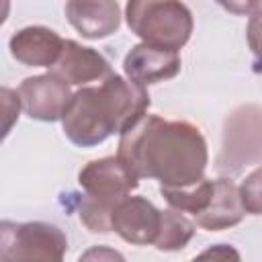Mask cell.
Wrapping results in <instances>:
<instances>
[{
    "mask_svg": "<svg viewBox=\"0 0 262 262\" xmlns=\"http://www.w3.org/2000/svg\"><path fill=\"white\" fill-rule=\"evenodd\" d=\"M0 98H2V113H4V129L2 131H4V137H6L10 133L14 121H18V113H20L23 102H20L18 92H14L6 86L0 90Z\"/></svg>",
    "mask_w": 262,
    "mask_h": 262,
    "instance_id": "cell-18",
    "label": "cell"
},
{
    "mask_svg": "<svg viewBox=\"0 0 262 262\" xmlns=\"http://www.w3.org/2000/svg\"><path fill=\"white\" fill-rule=\"evenodd\" d=\"M196 225L180 211L176 209H166L162 211V221H160V233L156 237V248L160 252H178L186 248V244L192 239Z\"/></svg>",
    "mask_w": 262,
    "mask_h": 262,
    "instance_id": "cell-15",
    "label": "cell"
},
{
    "mask_svg": "<svg viewBox=\"0 0 262 262\" xmlns=\"http://www.w3.org/2000/svg\"><path fill=\"white\" fill-rule=\"evenodd\" d=\"M162 211L145 196H125L113 211L111 227L127 244L147 246L156 244L160 233Z\"/></svg>",
    "mask_w": 262,
    "mask_h": 262,
    "instance_id": "cell-8",
    "label": "cell"
},
{
    "mask_svg": "<svg viewBox=\"0 0 262 262\" xmlns=\"http://www.w3.org/2000/svg\"><path fill=\"white\" fill-rule=\"evenodd\" d=\"M149 94L143 86L111 74L100 86H84L74 92L61 127L78 147H94L113 133L127 131L149 108Z\"/></svg>",
    "mask_w": 262,
    "mask_h": 262,
    "instance_id": "cell-2",
    "label": "cell"
},
{
    "mask_svg": "<svg viewBox=\"0 0 262 262\" xmlns=\"http://www.w3.org/2000/svg\"><path fill=\"white\" fill-rule=\"evenodd\" d=\"M49 72L63 78L70 86L72 84L84 86V84L96 82V80L102 82L113 74L111 63L106 61V57L102 53H98L96 49L86 47L74 39H66L63 53H61L59 61Z\"/></svg>",
    "mask_w": 262,
    "mask_h": 262,
    "instance_id": "cell-11",
    "label": "cell"
},
{
    "mask_svg": "<svg viewBox=\"0 0 262 262\" xmlns=\"http://www.w3.org/2000/svg\"><path fill=\"white\" fill-rule=\"evenodd\" d=\"M125 18L143 43L182 49L192 35V12L186 4L174 0H131L125 6Z\"/></svg>",
    "mask_w": 262,
    "mask_h": 262,
    "instance_id": "cell-3",
    "label": "cell"
},
{
    "mask_svg": "<svg viewBox=\"0 0 262 262\" xmlns=\"http://www.w3.org/2000/svg\"><path fill=\"white\" fill-rule=\"evenodd\" d=\"M18 96L23 102V111L31 119L55 123L61 121L74 92L70 90V84L63 78L49 72L25 78L18 86Z\"/></svg>",
    "mask_w": 262,
    "mask_h": 262,
    "instance_id": "cell-6",
    "label": "cell"
},
{
    "mask_svg": "<svg viewBox=\"0 0 262 262\" xmlns=\"http://www.w3.org/2000/svg\"><path fill=\"white\" fill-rule=\"evenodd\" d=\"M78 262H127L125 256L111 246H92L82 252Z\"/></svg>",
    "mask_w": 262,
    "mask_h": 262,
    "instance_id": "cell-20",
    "label": "cell"
},
{
    "mask_svg": "<svg viewBox=\"0 0 262 262\" xmlns=\"http://www.w3.org/2000/svg\"><path fill=\"white\" fill-rule=\"evenodd\" d=\"M63 12L70 25L86 39H104L113 35L121 25V8L111 0H72L66 2Z\"/></svg>",
    "mask_w": 262,
    "mask_h": 262,
    "instance_id": "cell-12",
    "label": "cell"
},
{
    "mask_svg": "<svg viewBox=\"0 0 262 262\" xmlns=\"http://www.w3.org/2000/svg\"><path fill=\"white\" fill-rule=\"evenodd\" d=\"M223 8L235 14H248L246 39L252 53L262 61V2H221Z\"/></svg>",
    "mask_w": 262,
    "mask_h": 262,
    "instance_id": "cell-16",
    "label": "cell"
},
{
    "mask_svg": "<svg viewBox=\"0 0 262 262\" xmlns=\"http://www.w3.org/2000/svg\"><path fill=\"white\" fill-rule=\"evenodd\" d=\"M78 184L86 196L108 205H119L131 194V190L139 186V178H135L117 156H108L88 162L78 174Z\"/></svg>",
    "mask_w": 262,
    "mask_h": 262,
    "instance_id": "cell-7",
    "label": "cell"
},
{
    "mask_svg": "<svg viewBox=\"0 0 262 262\" xmlns=\"http://www.w3.org/2000/svg\"><path fill=\"white\" fill-rule=\"evenodd\" d=\"M63 45L66 39H61L53 29L41 25L25 27L8 41L10 55L16 61L33 68H53L63 53Z\"/></svg>",
    "mask_w": 262,
    "mask_h": 262,
    "instance_id": "cell-10",
    "label": "cell"
},
{
    "mask_svg": "<svg viewBox=\"0 0 262 262\" xmlns=\"http://www.w3.org/2000/svg\"><path fill=\"white\" fill-rule=\"evenodd\" d=\"M258 162H262V106L242 104L225 119L217 170L237 174Z\"/></svg>",
    "mask_w": 262,
    "mask_h": 262,
    "instance_id": "cell-5",
    "label": "cell"
},
{
    "mask_svg": "<svg viewBox=\"0 0 262 262\" xmlns=\"http://www.w3.org/2000/svg\"><path fill=\"white\" fill-rule=\"evenodd\" d=\"M213 186H215V180L203 178L196 184L182 186V188L160 186V192L170 205V209H176L180 213H190L196 217L209 207L211 196H213Z\"/></svg>",
    "mask_w": 262,
    "mask_h": 262,
    "instance_id": "cell-14",
    "label": "cell"
},
{
    "mask_svg": "<svg viewBox=\"0 0 262 262\" xmlns=\"http://www.w3.org/2000/svg\"><path fill=\"white\" fill-rule=\"evenodd\" d=\"M239 196L246 213L262 215V166L250 172L246 180L239 184Z\"/></svg>",
    "mask_w": 262,
    "mask_h": 262,
    "instance_id": "cell-17",
    "label": "cell"
},
{
    "mask_svg": "<svg viewBox=\"0 0 262 262\" xmlns=\"http://www.w3.org/2000/svg\"><path fill=\"white\" fill-rule=\"evenodd\" d=\"M117 158L135 178H154L160 186L182 188L205 178L209 149L192 123L147 113L119 135Z\"/></svg>",
    "mask_w": 262,
    "mask_h": 262,
    "instance_id": "cell-1",
    "label": "cell"
},
{
    "mask_svg": "<svg viewBox=\"0 0 262 262\" xmlns=\"http://www.w3.org/2000/svg\"><path fill=\"white\" fill-rule=\"evenodd\" d=\"M246 209L242 205L239 186L231 178H217L209 207L194 217L196 225L207 231H221L242 223Z\"/></svg>",
    "mask_w": 262,
    "mask_h": 262,
    "instance_id": "cell-13",
    "label": "cell"
},
{
    "mask_svg": "<svg viewBox=\"0 0 262 262\" xmlns=\"http://www.w3.org/2000/svg\"><path fill=\"white\" fill-rule=\"evenodd\" d=\"M66 250L68 237L53 223H0V262H63Z\"/></svg>",
    "mask_w": 262,
    "mask_h": 262,
    "instance_id": "cell-4",
    "label": "cell"
},
{
    "mask_svg": "<svg viewBox=\"0 0 262 262\" xmlns=\"http://www.w3.org/2000/svg\"><path fill=\"white\" fill-rule=\"evenodd\" d=\"M190 262H242V256L229 244H215V246H209Z\"/></svg>",
    "mask_w": 262,
    "mask_h": 262,
    "instance_id": "cell-19",
    "label": "cell"
},
{
    "mask_svg": "<svg viewBox=\"0 0 262 262\" xmlns=\"http://www.w3.org/2000/svg\"><path fill=\"white\" fill-rule=\"evenodd\" d=\"M180 68H182V61L178 51L147 45V43L133 45L123 59L125 76L143 88L149 84L176 78L180 74Z\"/></svg>",
    "mask_w": 262,
    "mask_h": 262,
    "instance_id": "cell-9",
    "label": "cell"
}]
</instances>
